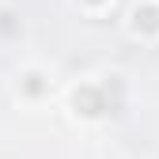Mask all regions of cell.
Segmentation results:
<instances>
[{
	"instance_id": "1",
	"label": "cell",
	"mask_w": 159,
	"mask_h": 159,
	"mask_svg": "<svg viewBox=\"0 0 159 159\" xmlns=\"http://www.w3.org/2000/svg\"><path fill=\"white\" fill-rule=\"evenodd\" d=\"M72 110L84 121H98L106 114H117L121 110V80L106 76L102 84H80L72 91Z\"/></svg>"
},
{
	"instance_id": "2",
	"label": "cell",
	"mask_w": 159,
	"mask_h": 159,
	"mask_svg": "<svg viewBox=\"0 0 159 159\" xmlns=\"http://www.w3.org/2000/svg\"><path fill=\"white\" fill-rule=\"evenodd\" d=\"M129 34L140 38V42L159 38V4H155V0H140V4H133V11H129Z\"/></svg>"
},
{
	"instance_id": "3",
	"label": "cell",
	"mask_w": 159,
	"mask_h": 159,
	"mask_svg": "<svg viewBox=\"0 0 159 159\" xmlns=\"http://www.w3.org/2000/svg\"><path fill=\"white\" fill-rule=\"evenodd\" d=\"M19 91H23L27 98H42L46 91H49V80H46V72H38V68H30L23 80H19Z\"/></svg>"
},
{
	"instance_id": "4",
	"label": "cell",
	"mask_w": 159,
	"mask_h": 159,
	"mask_svg": "<svg viewBox=\"0 0 159 159\" xmlns=\"http://www.w3.org/2000/svg\"><path fill=\"white\" fill-rule=\"evenodd\" d=\"M19 30H23V23H19V15L11 8H0V34L4 38H15Z\"/></svg>"
},
{
	"instance_id": "5",
	"label": "cell",
	"mask_w": 159,
	"mask_h": 159,
	"mask_svg": "<svg viewBox=\"0 0 159 159\" xmlns=\"http://www.w3.org/2000/svg\"><path fill=\"white\" fill-rule=\"evenodd\" d=\"M76 4L84 8V11H91V15H102V11L114 4V0H76Z\"/></svg>"
}]
</instances>
